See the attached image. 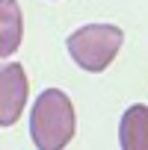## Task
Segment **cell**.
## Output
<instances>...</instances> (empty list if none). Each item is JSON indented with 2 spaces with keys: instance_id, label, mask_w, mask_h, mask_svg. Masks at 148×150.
<instances>
[{
  "instance_id": "6da1fadb",
  "label": "cell",
  "mask_w": 148,
  "mask_h": 150,
  "mask_svg": "<svg viewBox=\"0 0 148 150\" xmlns=\"http://www.w3.org/2000/svg\"><path fill=\"white\" fill-rule=\"evenodd\" d=\"M77 132L74 103L59 88H45L30 109V138L39 150H62Z\"/></svg>"
},
{
  "instance_id": "7a4b0ae2",
  "label": "cell",
  "mask_w": 148,
  "mask_h": 150,
  "mask_svg": "<svg viewBox=\"0 0 148 150\" xmlns=\"http://www.w3.org/2000/svg\"><path fill=\"white\" fill-rule=\"evenodd\" d=\"M121 44H124V33L116 24H86L65 38V47L74 65L89 74H101L104 68H110Z\"/></svg>"
},
{
  "instance_id": "3957f363",
  "label": "cell",
  "mask_w": 148,
  "mask_h": 150,
  "mask_svg": "<svg viewBox=\"0 0 148 150\" xmlns=\"http://www.w3.org/2000/svg\"><path fill=\"white\" fill-rule=\"evenodd\" d=\"M30 83L18 62H0V127L18 124L27 106Z\"/></svg>"
},
{
  "instance_id": "277c9868",
  "label": "cell",
  "mask_w": 148,
  "mask_h": 150,
  "mask_svg": "<svg viewBox=\"0 0 148 150\" xmlns=\"http://www.w3.org/2000/svg\"><path fill=\"white\" fill-rule=\"evenodd\" d=\"M119 144L121 150H148V106L133 103L124 109L119 121Z\"/></svg>"
},
{
  "instance_id": "5b68a950",
  "label": "cell",
  "mask_w": 148,
  "mask_h": 150,
  "mask_svg": "<svg viewBox=\"0 0 148 150\" xmlns=\"http://www.w3.org/2000/svg\"><path fill=\"white\" fill-rule=\"evenodd\" d=\"M24 38V15L18 0H0V59H9Z\"/></svg>"
}]
</instances>
